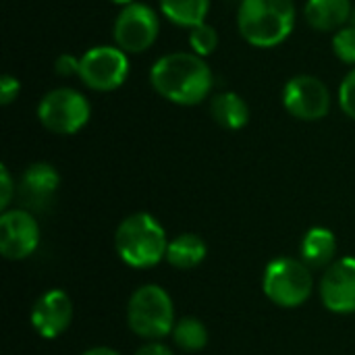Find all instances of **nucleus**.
<instances>
[{
    "instance_id": "393cba45",
    "label": "nucleus",
    "mask_w": 355,
    "mask_h": 355,
    "mask_svg": "<svg viewBox=\"0 0 355 355\" xmlns=\"http://www.w3.org/2000/svg\"><path fill=\"white\" fill-rule=\"evenodd\" d=\"M12 196H15V183H12V177L8 173V168L2 164L0 166V208H2V212L8 210V206L12 202Z\"/></svg>"
},
{
    "instance_id": "bb28decb",
    "label": "nucleus",
    "mask_w": 355,
    "mask_h": 355,
    "mask_svg": "<svg viewBox=\"0 0 355 355\" xmlns=\"http://www.w3.org/2000/svg\"><path fill=\"white\" fill-rule=\"evenodd\" d=\"M81 355H121L119 352L110 349V347H92L87 352H83Z\"/></svg>"
},
{
    "instance_id": "7ed1b4c3",
    "label": "nucleus",
    "mask_w": 355,
    "mask_h": 355,
    "mask_svg": "<svg viewBox=\"0 0 355 355\" xmlns=\"http://www.w3.org/2000/svg\"><path fill=\"white\" fill-rule=\"evenodd\" d=\"M114 248L131 268H152L166 258L168 241L162 225L152 214L135 212L119 225Z\"/></svg>"
},
{
    "instance_id": "9d476101",
    "label": "nucleus",
    "mask_w": 355,
    "mask_h": 355,
    "mask_svg": "<svg viewBox=\"0 0 355 355\" xmlns=\"http://www.w3.org/2000/svg\"><path fill=\"white\" fill-rule=\"evenodd\" d=\"M40 245V227L29 210L12 208L0 216V254L6 260H25Z\"/></svg>"
},
{
    "instance_id": "1a4fd4ad",
    "label": "nucleus",
    "mask_w": 355,
    "mask_h": 355,
    "mask_svg": "<svg viewBox=\"0 0 355 355\" xmlns=\"http://www.w3.org/2000/svg\"><path fill=\"white\" fill-rule=\"evenodd\" d=\"M283 106L300 121H320L331 110V89L314 75H295L283 87Z\"/></svg>"
},
{
    "instance_id": "f03ea898",
    "label": "nucleus",
    "mask_w": 355,
    "mask_h": 355,
    "mask_svg": "<svg viewBox=\"0 0 355 355\" xmlns=\"http://www.w3.org/2000/svg\"><path fill=\"white\" fill-rule=\"evenodd\" d=\"M297 19L293 0H241L237 27L241 37L254 48H275L283 44Z\"/></svg>"
},
{
    "instance_id": "6ab92c4d",
    "label": "nucleus",
    "mask_w": 355,
    "mask_h": 355,
    "mask_svg": "<svg viewBox=\"0 0 355 355\" xmlns=\"http://www.w3.org/2000/svg\"><path fill=\"white\" fill-rule=\"evenodd\" d=\"M173 339H175L177 347L193 354L208 345V329L200 318L187 316V318L177 320V324L173 329Z\"/></svg>"
},
{
    "instance_id": "4be33fe9",
    "label": "nucleus",
    "mask_w": 355,
    "mask_h": 355,
    "mask_svg": "<svg viewBox=\"0 0 355 355\" xmlns=\"http://www.w3.org/2000/svg\"><path fill=\"white\" fill-rule=\"evenodd\" d=\"M339 106L349 119L355 121V67L349 69V73L339 85Z\"/></svg>"
},
{
    "instance_id": "9b49d317",
    "label": "nucleus",
    "mask_w": 355,
    "mask_h": 355,
    "mask_svg": "<svg viewBox=\"0 0 355 355\" xmlns=\"http://www.w3.org/2000/svg\"><path fill=\"white\" fill-rule=\"evenodd\" d=\"M320 300L335 314L355 312V256L335 260L320 279Z\"/></svg>"
},
{
    "instance_id": "b1692460",
    "label": "nucleus",
    "mask_w": 355,
    "mask_h": 355,
    "mask_svg": "<svg viewBox=\"0 0 355 355\" xmlns=\"http://www.w3.org/2000/svg\"><path fill=\"white\" fill-rule=\"evenodd\" d=\"M19 92H21L19 79L12 75H2V79H0V102H2V106H8L10 102H15Z\"/></svg>"
},
{
    "instance_id": "aec40b11",
    "label": "nucleus",
    "mask_w": 355,
    "mask_h": 355,
    "mask_svg": "<svg viewBox=\"0 0 355 355\" xmlns=\"http://www.w3.org/2000/svg\"><path fill=\"white\" fill-rule=\"evenodd\" d=\"M189 46H191V52L206 58V56L214 54L218 48V31L208 21L200 23L189 29Z\"/></svg>"
},
{
    "instance_id": "412c9836",
    "label": "nucleus",
    "mask_w": 355,
    "mask_h": 355,
    "mask_svg": "<svg viewBox=\"0 0 355 355\" xmlns=\"http://www.w3.org/2000/svg\"><path fill=\"white\" fill-rule=\"evenodd\" d=\"M333 52L335 56L345 62L355 67V27L354 25H345L339 31L333 33Z\"/></svg>"
},
{
    "instance_id": "f257e3e1",
    "label": "nucleus",
    "mask_w": 355,
    "mask_h": 355,
    "mask_svg": "<svg viewBox=\"0 0 355 355\" xmlns=\"http://www.w3.org/2000/svg\"><path fill=\"white\" fill-rule=\"evenodd\" d=\"M150 83L160 98L177 106H196L210 96L214 73L196 52H168L152 64Z\"/></svg>"
},
{
    "instance_id": "ddd939ff",
    "label": "nucleus",
    "mask_w": 355,
    "mask_h": 355,
    "mask_svg": "<svg viewBox=\"0 0 355 355\" xmlns=\"http://www.w3.org/2000/svg\"><path fill=\"white\" fill-rule=\"evenodd\" d=\"M60 185L58 171L48 162L29 164L21 177V198L29 208H42L52 202Z\"/></svg>"
},
{
    "instance_id": "a211bd4d",
    "label": "nucleus",
    "mask_w": 355,
    "mask_h": 355,
    "mask_svg": "<svg viewBox=\"0 0 355 355\" xmlns=\"http://www.w3.org/2000/svg\"><path fill=\"white\" fill-rule=\"evenodd\" d=\"M212 0H160V12L175 25L191 29L206 23Z\"/></svg>"
},
{
    "instance_id": "20e7f679",
    "label": "nucleus",
    "mask_w": 355,
    "mask_h": 355,
    "mask_svg": "<svg viewBox=\"0 0 355 355\" xmlns=\"http://www.w3.org/2000/svg\"><path fill=\"white\" fill-rule=\"evenodd\" d=\"M127 322L141 339L158 341L166 337L177 324L171 295L160 285H141L129 300Z\"/></svg>"
},
{
    "instance_id": "39448f33",
    "label": "nucleus",
    "mask_w": 355,
    "mask_h": 355,
    "mask_svg": "<svg viewBox=\"0 0 355 355\" xmlns=\"http://www.w3.org/2000/svg\"><path fill=\"white\" fill-rule=\"evenodd\" d=\"M264 295L281 308L304 306L314 291V277L310 266L295 258H275L262 279Z\"/></svg>"
},
{
    "instance_id": "423d86ee",
    "label": "nucleus",
    "mask_w": 355,
    "mask_h": 355,
    "mask_svg": "<svg viewBox=\"0 0 355 355\" xmlns=\"http://www.w3.org/2000/svg\"><path fill=\"white\" fill-rule=\"evenodd\" d=\"M92 116L87 98L73 87H54L37 104V119L44 129L56 135H75Z\"/></svg>"
},
{
    "instance_id": "6e6552de",
    "label": "nucleus",
    "mask_w": 355,
    "mask_h": 355,
    "mask_svg": "<svg viewBox=\"0 0 355 355\" xmlns=\"http://www.w3.org/2000/svg\"><path fill=\"white\" fill-rule=\"evenodd\" d=\"M129 77V54L119 46H94L81 56L79 79L94 92H112Z\"/></svg>"
},
{
    "instance_id": "f8f14e48",
    "label": "nucleus",
    "mask_w": 355,
    "mask_h": 355,
    "mask_svg": "<svg viewBox=\"0 0 355 355\" xmlns=\"http://www.w3.org/2000/svg\"><path fill=\"white\" fill-rule=\"evenodd\" d=\"M73 320V304L60 289L46 291L31 310V327L44 339L60 337Z\"/></svg>"
},
{
    "instance_id": "0eeeda50",
    "label": "nucleus",
    "mask_w": 355,
    "mask_h": 355,
    "mask_svg": "<svg viewBox=\"0 0 355 355\" xmlns=\"http://www.w3.org/2000/svg\"><path fill=\"white\" fill-rule=\"evenodd\" d=\"M160 33V19L156 10L144 2H133L121 8L112 25L114 46L127 54H141L154 46Z\"/></svg>"
},
{
    "instance_id": "f3484780",
    "label": "nucleus",
    "mask_w": 355,
    "mask_h": 355,
    "mask_svg": "<svg viewBox=\"0 0 355 355\" xmlns=\"http://www.w3.org/2000/svg\"><path fill=\"white\" fill-rule=\"evenodd\" d=\"M206 254H208V248L200 235L183 233V235L175 237L173 241H168L166 262L179 270H189V268L200 266L204 262Z\"/></svg>"
},
{
    "instance_id": "a878e982",
    "label": "nucleus",
    "mask_w": 355,
    "mask_h": 355,
    "mask_svg": "<svg viewBox=\"0 0 355 355\" xmlns=\"http://www.w3.org/2000/svg\"><path fill=\"white\" fill-rule=\"evenodd\" d=\"M135 355H173V352L166 345L158 343V341H150L144 347H139Z\"/></svg>"
},
{
    "instance_id": "4468645a",
    "label": "nucleus",
    "mask_w": 355,
    "mask_h": 355,
    "mask_svg": "<svg viewBox=\"0 0 355 355\" xmlns=\"http://www.w3.org/2000/svg\"><path fill=\"white\" fill-rule=\"evenodd\" d=\"M354 15L352 0H306V23L316 31H339L349 25Z\"/></svg>"
},
{
    "instance_id": "2eb2a0df",
    "label": "nucleus",
    "mask_w": 355,
    "mask_h": 355,
    "mask_svg": "<svg viewBox=\"0 0 355 355\" xmlns=\"http://www.w3.org/2000/svg\"><path fill=\"white\" fill-rule=\"evenodd\" d=\"M335 254H337V239L331 229L314 227L304 235L300 256L306 266L329 268L335 262Z\"/></svg>"
},
{
    "instance_id": "cd10ccee",
    "label": "nucleus",
    "mask_w": 355,
    "mask_h": 355,
    "mask_svg": "<svg viewBox=\"0 0 355 355\" xmlns=\"http://www.w3.org/2000/svg\"><path fill=\"white\" fill-rule=\"evenodd\" d=\"M112 4H116V6H127V4H133V2H137V0H110Z\"/></svg>"
},
{
    "instance_id": "5701e85b",
    "label": "nucleus",
    "mask_w": 355,
    "mask_h": 355,
    "mask_svg": "<svg viewBox=\"0 0 355 355\" xmlns=\"http://www.w3.org/2000/svg\"><path fill=\"white\" fill-rule=\"evenodd\" d=\"M79 69H81V58L73 56V54H60L54 62V71L60 77H79Z\"/></svg>"
},
{
    "instance_id": "dca6fc26",
    "label": "nucleus",
    "mask_w": 355,
    "mask_h": 355,
    "mask_svg": "<svg viewBox=\"0 0 355 355\" xmlns=\"http://www.w3.org/2000/svg\"><path fill=\"white\" fill-rule=\"evenodd\" d=\"M212 119L229 131H239L250 123V106L235 92H220L210 100Z\"/></svg>"
}]
</instances>
